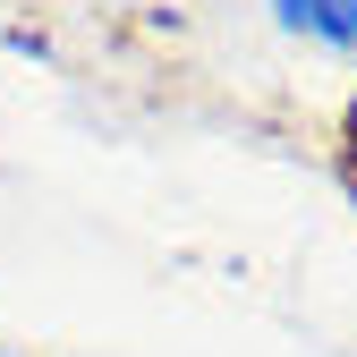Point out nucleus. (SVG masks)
<instances>
[{
    "mask_svg": "<svg viewBox=\"0 0 357 357\" xmlns=\"http://www.w3.org/2000/svg\"><path fill=\"white\" fill-rule=\"evenodd\" d=\"M273 17L324 52H357V0H273Z\"/></svg>",
    "mask_w": 357,
    "mask_h": 357,
    "instance_id": "obj_1",
    "label": "nucleus"
}]
</instances>
